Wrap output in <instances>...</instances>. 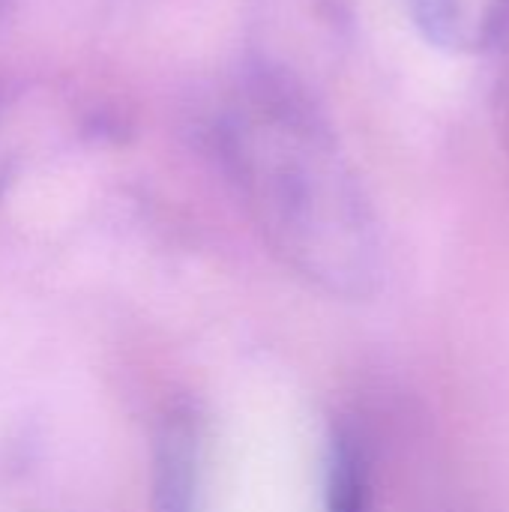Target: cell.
<instances>
[{"mask_svg":"<svg viewBox=\"0 0 509 512\" xmlns=\"http://www.w3.org/2000/svg\"><path fill=\"white\" fill-rule=\"evenodd\" d=\"M339 27L330 0H261L252 21L249 75L318 96L324 63L339 45Z\"/></svg>","mask_w":509,"mask_h":512,"instance_id":"cell-2","label":"cell"},{"mask_svg":"<svg viewBox=\"0 0 509 512\" xmlns=\"http://www.w3.org/2000/svg\"><path fill=\"white\" fill-rule=\"evenodd\" d=\"M204 417L192 402H171L153 432V512H201Z\"/></svg>","mask_w":509,"mask_h":512,"instance_id":"cell-3","label":"cell"},{"mask_svg":"<svg viewBox=\"0 0 509 512\" xmlns=\"http://www.w3.org/2000/svg\"><path fill=\"white\" fill-rule=\"evenodd\" d=\"M501 120H504V135H507L509 144V75L504 81V90H501Z\"/></svg>","mask_w":509,"mask_h":512,"instance_id":"cell-6","label":"cell"},{"mask_svg":"<svg viewBox=\"0 0 509 512\" xmlns=\"http://www.w3.org/2000/svg\"><path fill=\"white\" fill-rule=\"evenodd\" d=\"M417 30L441 51L483 54L509 36V0H408Z\"/></svg>","mask_w":509,"mask_h":512,"instance_id":"cell-4","label":"cell"},{"mask_svg":"<svg viewBox=\"0 0 509 512\" xmlns=\"http://www.w3.org/2000/svg\"><path fill=\"white\" fill-rule=\"evenodd\" d=\"M327 512H378V477L375 456L366 435L357 426H336L327 450L324 477Z\"/></svg>","mask_w":509,"mask_h":512,"instance_id":"cell-5","label":"cell"},{"mask_svg":"<svg viewBox=\"0 0 509 512\" xmlns=\"http://www.w3.org/2000/svg\"><path fill=\"white\" fill-rule=\"evenodd\" d=\"M213 147L264 243L294 276L339 300L381 288L378 216L318 96L246 75Z\"/></svg>","mask_w":509,"mask_h":512,"instance_id":"cell-1","label":"cell"}]
</instances>
